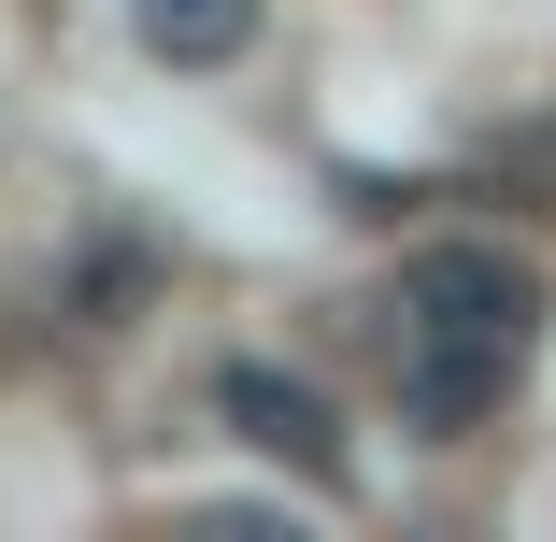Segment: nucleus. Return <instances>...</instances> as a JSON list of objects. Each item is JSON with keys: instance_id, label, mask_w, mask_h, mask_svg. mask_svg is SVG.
Masks as SVG:
<instances>
[{"instance_id": "1", "label": "nucleus", "mask_w": 556, "mask_h": 542, "mask_svg": "<svg viewBox=\"0 0 556 542\" xmlns=\"http://www.w3.org/2000/svg\"><path fill=\"white\" fill-rule=\"evenodd\" d=\"M528 343H542V272L514 257V243H428L414 272H400V414L414 428H485L500 400H514V371H528Z\"/></svg>"}, {"instance_id": "2", "label": "nucleus", "mask_w": 556, "mask_h": 542, "mask_svg": "<svg viewBox=\"0 0 556 542\" xmlns=\"http://www.w3.org/2000/svg\"><path fill=\"white\" fill-rule=\"evenodd\" d=\"M214 428L257 443L271 471H300V486H343V414H328L300 371H271V357H229V371H214Z\"/></svg>"}, {"instance_id": "3", "label": "nucleus", "mask_w": 556, "mask_h": 542, "mask_svg": "<svg viewBox=\"0 0 556 542\" xmlns=\"http://www.w3.org/2000/svg\"><path fill=\"white\" fill-rule=\"evenodd\" d=\"M129 43L172 58V72H229L257 43V0H129Z\"/></svg>"}]
</instances>
